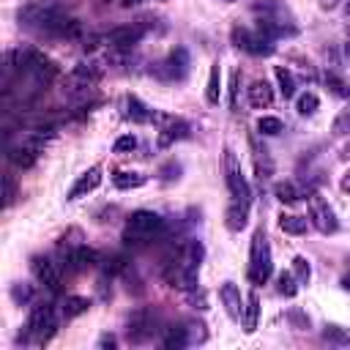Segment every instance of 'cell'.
Wrapping results in <instances>:
<instances>
[{
    "mask_svg": "<svg viewBox=\"0 0 350 350\" xmlns=\"http://www.w3.org/2000/svg\"><path fill=\"white\" fill-rule=\"evenodd\" d=\"M19 25L44 36H77V22L52 0H33L19 8Z\"/></svg>",
    "mask_w": 350,
    "mask_h": 350,
    "instance_id": "6da1fadb",
    "label": "cell"
},
{
    "mask_svg": "<svg viewBox=\"0 0 350 350\" xmlns=\"http://www.w3.org/2000/svg\"><path fill=\"white\" fill-rule=\"evenodd\" d=\"M57 331V320H55V309L49 304H33L27 325H25V345H46Z\"/></svg>",
    "mask_w": 350,
    "mask_h": 350,
    "instance_id": "7a4b0ae2",
    "label": "cell"
},
{
    "mask_svg": "<svg viewBox=\"0 0 350 350\" xmlns=\"http://www.w3.org/2000/svg\"><path fill=\"white\" fill-rule=\"evenodd\" d=\"M159 232H164V219L153 211H134L126 221L123 230V241L126 243H148L153 241Z\"/></svg>",
    "mask_w": 350,
    "mask_h": 350,
    "instance_id": "3957f363",
    "label": "cell"
},
{
    "mask_svg": "<svg viewBox=\"0 0 350 350\" xmlns=\"http://www.w3.org/2000/svg\"><path fill=\"white\" fill-rule=\"evenodd\" d=\"M273 273V260H271V246L262 230H254L252 235V249H249V279L254 284L268 282Z\"/></svg>",
    "mask_w": 350,
    "mask_h": 350,
    "instance_id": "277c9868",
    "label": "cell"
},
{
    "mask_svg": "<svg viewBox=\"0 0 350 350\" xmlns=\"http://www.w3.org/2000/svg\"><path fill=\"white\" fill-rule=\"evenodd\" d=\"M189 74V52L183 46H175L164 60L153 66V77L161 82H180Z\"/></svg>",
    "mask_w": 350,
    "mask_h": 350,
    "instance_id": "5b68a950",
    "label": "cell"
},
{
    "mask_svg": "<svg viewBox=\"0 0 350 350\" xmlns=\"http://www.w3.org/2000/svg\"><path fill=\"white\" fill-rule=\"evenodd\" d=\"M224 180H227V191H230L232 200H249L252 197L249 180H246V175L241 170V161L232 153V148H224Z\"/></svg>",
    "mask_w": 350,
    "mask_h": 350,
    "instance_id": "8992f818",
    "label": "cell"
},
{
    "mask_svg": "<svg viewBox=\"0 0 350 350\" xmlns=\"http://www.w3.org/2000/svg\"><path fill=\"white\" fill-rule=\"evenodd\" d=\"M156 325H159V312L156 309H137L129 317L126 336H129V342L142 345V342H148L156 334Z\"/></svg>",
    "mask_w": 350,
    "mask_h": 350,
    "instance_id": "52a82bcc",
    "label": "cell"
},
{
    "mask_svg": "<svg viewBox=\"0 0 350 350\" xmlns=\"http://www.w3.org/2000/svg\"><path fill=\"white\" fill-rule=\"evenodd\" d=\"M232 44L249 55H271L273 52V38H268L262 30H249V27H232Z\"/></svg>",
    "mask_w": 350,
    "mask_h": 350,
    "instance_id": "ba28073f",
    "label": "cell"
},
{
    "mask_svg": "<svg viewBox=\"0 0 350 350\" xmlns=\"http://www.w3.org/2000/svg\"><path fill=\"white\" fill-rule=\"evenodd\" d=\"M309 224L317 232H323V235H334L339 230V221H336L334 208L320 194H309Z\"/></svg>",
    "mask_w": 350,
    "mask_h": 350,
    "instance_id": "9c48e42d",
    "label": "cell"
},
{
    "mask_svg": "<svg viewBox=\"0 0 350 350\" xmlns=\"http://www.w3.org/2000/svg\"><path fill=\"white\" fill-rule=\"evenodd\" d=\"M145 30H148V27H145V25H139V22L120 25V27L109 30V33L104 36V41H107V46H112V49H131V46H137V44L142 41Z\"/></svg>",
    "mask_w": 350,
    "mask_h": 350,
    "instance_id": "30bf717a",
    "label": "cell"
},
{
    "mask_svg": "<svg viewBox=\"0 0 350 350\" xmlns=\"http://www.w3.org/2000/svg\"><path fill=\"white\" fill-rule=\"evenodd\" d=\"M98 77H101V71H98L93 63H79V66H74V68H71V74H68V79H66L68 93H71V96L88 93V90L98 82Z\"/></svg>",
    "mask_w": 350,
    "mask_h": 350,
    "instance_id": "8fae6325",
    "label": "cell"
},
{
    "mask_svg": "<svg viewBox=\"0 0 350 350\" xmlns=\"http://www.w3.org/2000/svg\"><path fill=\"white\" fill-rule=\"evenodd\" d=\"M30 271H33L36 282H38V284H44L46 290H52V293H57V290H60V271H57V265H55L49 257L36 254V257L30 260Z\"/></svg>",
    "mask_w": 350,
    "mask_h": 350,
    "instance_id": "7c38bea8",
    "label": "cell"
},
{
    "mask_svg": "<svg viewBox=\"0 0 350 350\" xmlns=\"http://www.w3.org/2000/svg\"><path fill=\"white\" fill-rule=\"evenodd\" d=\"M189 131H191V126H189L183 118H164V126H161L159 134H156V145L164 150V148H170V145H175V142L186 139Z\"/></svg>",
    "mask_w": 350,
    "mask_h": 350,
    "instance_id": "4fadbf2b",
    "label": "cell"
},
{
    "mask_svg": "<svg viewBox=\"0 0 350 350\" xmlns=\"http://www.w3.org/2000/svg\"><path fill=\"white\" fill-rule=\"evenodd\" d=\"M101 186V164H93V167H88L77 180H74V186L68 189V202H74V200H79V197H88L90 191H96Z\"/></svg>",
    "mask_w": 350,
    "mask_h": 350,
    "instance_id": "5bb4252c",
    "label": "cell"
},
{
    "mask_svg": "<svg viewBox=\"0 0 350 350\" xmlns=\"http://www.w3.org/2000/svg\"><path fill=\"white\" fill-rule=\"evenodd\" d=\"M249 148H252V161H254V175L260 178V183H265L273 175V159L268 153V148L260 145V139L252 134L249 137Z\"/></svg>",
    "mask_w": 350,
    "mask_h": 350,
    "instance_id": "9a60e30c",
    "label": "cell"
},
{
    "mask_svg": "<svg viewBox=\"0 0 350 350\" xmlns=\"http://www.w3.org/2000/svg\"><path fill=\"white\" fill-rule=\"evenodd\" d=\"M123 118L131 120V123H137V126H142V123L156 120V112H153L142 98H137L134 93H129V96L123 98Z\"/></svg>",
    "mask_w": 350,
    "mask_h": 350,
    "instance_id": "2e32d148",
    "label": "cell"
},
{
    "mask_svg": "<svg viewBox=\"0 0 350 350\" xmlns=\"http://www.w3.org/2000/svg\"><path fill=\"white\" fill-rule=\"evenodd\" d=\"M219 298H221L224 312L230 314V320L241 323V317H243V298H241L238 284H235V282H224V284L219 287Z\"/></svg>",
    "mask_w": 350,
    "mask_h": 350,
    "instance_id": "e0dca14e",
    "label": "cell"
},
{
    "mask_svg": "<svg viewBox=\"0 0 350 350\" xmlns=\"http://www.w3.org/2000/svg\"><path fill=\"white\" fill-rule=\"evenodd\" d=\"M249 221V200H232L230 208L224 211V224L230 232H241Z\"/></svg>",
    "mask_w": 350,
    "mask_h": 350,
    "instance_id": "ac0fdd59",
    "label": "cell"
},
{
    "mask_svg": "<svg viewBox=\"0 0 350 350\" xmlns=\"http://www.w3.org/2000/svg\"><path fill=\"white\" fill-rule=\"evenodd\" d=\"M246 98L254 109H265L273 104V88L265 82V79H254L249 88H246Z\"/></svg>",
    "mask_w": 350,
    "mask_h": 350,
    "instance_id": "d6986e66",
    "label": "cell"
},
{
    "mask_svg": "<svg viewBox=\"0 0 350 350\" xmlns=\"http://www.w3.org/2000/svg\"><path fill=\"white\" fill-rule=\"evenodd\" d=\"M273 194H276V200H279V202L293 205V202L304 200V197H306V194H312V191H309L306 186L295 183V180H282V183H276V186H273Z\"/></svg>",
    "mask_w": 350,
    "mask_h": 350,
    "instance_id": "ffe728a7",
    "label": "cell"
},
{
    "mask_svg": "<svg viewBox=\"0 0 350 350\" xmlns=\"http://www.w3.org/2000/svg\"><path fill=\"white\" fill-rule=\"evenodd\" d=\"M221 98V66L213 63L208 71V85H205V101L208 104H219Z\"/></svg>",
    "mask_w": 350,
    "mask_h": 350,
    "instance_id": "44dd1931",
    "label": "cell"
},
{
    "mask_svg": "<svg viewBox=\"0 0 350 350\" xmlns=\"http://www.w3.org/2000/svg\"><path fill=\"white\" fill-rule=\"evenodd\" d=\"M112 183L118 186V189H123V191H129V189H139V186H145L148 183V175H142V172H129V170H120V172H115L112 175Z\"/></svg>",
    "mask_w": 350,
    "mask_h": 350,
    "instance_id": "7402d4cb",
    "label": "cell"
},
{
    "mask_svg": "<svg viewBox=\"0 0 350 350\" xmlns=\"http://www.w3.org/2000/svg\"><path fill=\"white\" fill-rule=\"evenodd\" d=\"M257 317H260V298H257V293L252 290V293L246 295V304H243V331H246V334H252V331L257 328Z\"/></svg>",
    "mask_w": 350,
    "mask_h": 350,
    "instance_id": "603a6c76",
    "label": "cell"
},
{
    "mask_svg": "<svg viewBox=\"0 0 350 350\" xmlns=\"http://www.w3.org/2000/svg\"><path fill=\"white\" fill-rule=\"evenodd\" d=\"M273 77H276V85H279V93L284 98H293L295 96V77L287 66H273Z\"/></svg>",
    "mask_w": 350,
    "mask_h": 350,
    "instance_id": "cb8c5ba5",
    "label": "cell"
},
{
    "mask_svg": "<svg viewBox=\"0 0 350 350\" xmlns=\"http://www.w3.org/2000/svg\"><path fill=\"white\" fill-rule=\"evenodd\" d=\"M298 287H301V282L295 279L293 271H282V273L276 276V293H279V295L295 298V295H298Z\"/></svg>",
    "mask_w": 350,
    "mask_h": 350,
    "instance_id": "d4e9b609",
    "label": "cell"
},
{
    "mask_svg": "<svg viewBox=\"0 0 350 350\" xmlns=\"http://www.w3.org/2000/svg\"><path fill=\"white\" fill-rule=\"evenodd\" d=\"M88 309H90V298H85V295H66V301H63V314H66V320L79 317V314H85Z\"/></svg>",
    "mask_w": 350,
    "mask_h": 350,
    "instance_id": "484cf974",
    "label": "cell"
},
{
    "mask_svg": "<svg viewBox=\"0 0 350 350\" xmlns=\"http://www.w3.org/2000/svg\"><path fill=\"white\" fill-rule=\"evenodd\" d=\"M306 219L304 216H295V213H282L279 216V227H282V232H287V235H304L306 232Z\"/></svg>",
    "mask_w": 350,
    "mask_h": 350,
    "instance_id": "4316f807",
    "label": "cell"
},
{
    "mask_svg": "<svg viewBox=\"0 0 350 350\" xmlns=\"http://www.w3.org/2000/svg\"><path fill=\"white\" fill-rule=\"evenodd\" d=\"M161 345H164V347H189V334H186V328H183V325H172V328L167 331V336L161 339Z\"/></svg>",
    "mask_w": 350,
    "mask_h": 350,
    "instance_id": "83f0119b",
    "label": "cell"
},
{
    "mask_svg": "<svg viewBox=\"0 0 350 350\" xmlns=\"http://www.w3.org/2000/svg\"><path fill=\"white\" fill-rule=\"evenodd\" d=\"M257 131L265 134V137H276V134L284 131V123H282L279 118H273V115H262V118L257 120Z\"/></svg>",
    "mask_w": 350,
    "mask_h": 350,
    "instance_id": "f1b7e54d",
    "label": "cell"
},
{
    "mask_svg": "<svg viewBox=\"0 0 350 350\" xmlns=\"http://www.w3.org/2000/svg\"><path fill=\"white\" fill-rule=\"evenodd\" d=\"M293 273H295V279H298L301 284H309V279H312V265H309V260H306L304 254H295V257H293Z\"/></svg>",
    "mask_w": 350,
    "mask_h": 350,
    "instance_id": "f546056e",
    "label": "cell"
},
{
    "mask_svg": "<svg viewBox=\"0 0 350 350\" xmlns=\"http://www.w3.org/2000/svg\"><path fill=\"white\" fill-rule=\"evenodd\" d=\"M331 134H334V137H345V134H350V104H347L345 109H339V115L334 118V123H331Z\"/></svg>",
    "mask_w": 350,
    "mask_h": 350,
    "instance_id": "4dcf8cb0",
    "label": "cell"
},
{
    "mask_svg": "<svg viewBox=\"0 0 350 350\" xmlns=\"http://www.w3.org/2000/svg\"><path fill=\"white\" fill-rule=\"evenodd\" d=\"M317 107H320V101H317L314 93H301V96L295 98V109H298V115H314Z\"/></svg>",
    "mask_w": 350,
    "mask_h": 350,
    "instance_id": "1f68e13d",
    "label": "cell"
},
{
    "mask_svg": "<svg viewBox=\"0 0 350 350\" xmlns=\"http://www.w3.org/2000/svg\"><path fill=\"white\" fill-rule=\"evenodd\" d=\"M325 85L331 88L334 96H339V98H350V88H347V82H345L342 77H336L334 71H325Z\"/></svg>",
    "mask_w": 350,
    "mask_h": 350,
    "instance_id": "d6a6232c",
    "label": "cell"
},
{
    "mask_svg": "<svg viewBox=\"0 0 350 350\" xmlns=\"http://www.w3.org/2000/svg\"><path fill=\"white\" fill-rule=\"evenodd\" d=\"M323 339H325L328 345H350V336H347L342 328H336V325H325V328H323Z\"/></svg>",
    "mask_w": 350,
    "mask_h": 350,
    "instance_id": "836d02e7",
    "label": "cell"
},
{
    "mask_svg": "<svg viewBox=\"0 0 350 350\" xmlns=\"http://www.w3.org/2000/svg\"><path fill=\"white\" fill-rule=\"evenodd\" d=\"M183 328H186V334H189V345H202V342L208 339L202 323H183Z\"/></svg>",
    "mask_w": 350,
    "mask_h": 350,
    "instance_id": "e575fe53",
    "label": "cell"
},
{
    "mask_svg": "<svg viewBox=\"0 0 350 350\" xmlns=\"http://www.w3.org/2000/svg\"><path fill=\"white\" fill-rule=\"evenodd\" d=\"M134 148H137V137H134V134H120V137L115 139V145H112V150L120 153V156H123V153H131Z\"/></svg>",
    "mask_w": 350,
    "mask_h": 350,
    "instance_id": "d590c367",
    "label": "cell"
},
{
    "mask_svg": "<svg viewBox=\"0 0 350 350\" xmlns=\"http://www.w3.org/2000/svg\"><path fill=\"white\" fill-rule=\"evenodd\" d=\"M238 93H241V71L232 68L230 74V107L232 109H238Z\"/></svg>",
    "mask_w": 350,
    "mask_h": 350,
    "instance_id": "8d00e7d4",
    "label": "cell"
},
{
    "mask_svg": "<svg viewBox=\"0 0 350 350\" xmlns=\"http://www.w3.org/2000/svg\"><path fill=\"white\" fill-rule=\"evenodd\" d=\"M11 298H14L16 304H30V301H33V290H30L27 284L16 282V284L11 287Z\"/></svg>",
    "mask_w": 350,
    "mask_h": 350,
    "instance_id": "74e56055",
    "label": "cell"
},
{
    "mask_svg": "<svg viewBox=\"0 0 350 350\" xmlns=\"http://www.w3.org/2000/svg\"><path fill=\"white\" fill-rule=\"evenodd\" d=\"M287 320H290V323H293V328H298V331L309 328V317H306L301 309H290V312H287Z\"/></svg>",
    "mask_w": 350,
    "mask_h": 350,
    "instance_id": "f35d334b",
    "label": "cell"
},
{
    "mask_svg": "<svg viewBox=\"0 0 350 350\" xmlns=\"http://www.w3.org/2000/svg\"><path fill=\"white\" fill-rule=\"evenodd\" d=\"M178 172H180V164H178V161H170V164H164V167L159 170V178H161L164 183H170V180L178 178Z\"/></svg>",
    "mask_w": 350,
    "mask_h": 350,
    "instance_id": "ab89813d",
    "label": "cell"
},
{
    "mask_svg": "<svg viewBox=\"0 0 350 350\" xmlns=\"http://www.w3.org/2000/svg\"><path fill=\"white\" fill-rule=\"evenodd\" d=\"M186 295H189V304L194 306V309H208V298H205V293L202 290H186Z\"/></svg>",
    "mask_w": 350,
    "mask_h": 350,
    "instance_id": "60d3db41",
    "label": "cell"
},
{
    "mask_svg": "<svg viewBox=\"0 0 350 350\" xmlns=\"http://www.w3.org/2000/svg\"><path fill=\"white\" fill-rule=\"evenodd\" d=\"M3 186H5V191H3V202H5V208H11V202H14V197H16V183H14L11 175H5Z\"/></svg>",
    "mask_w": 350,
    "mask_h": 350,
    "instance_id": "b9f144b4",
    "label": "cell"
},
{
    "mask_svg": "<svg viewBox=\"0 0 350 350\" xmlns=\"http://www.w3.org/2000/svg\"><path fill=\"white\" fill-rule=\"evenodd\" d=\"M339 189H342L345 194H350V170L342 175V180H339Z\"/></svg>",
    "mask_w": 350,
    "mask_h": 350,
    "instance_id": "7bdbcfd3",
    "label": "cell"
},
{
    "mask_svg": "<svg viewBox=\"0 0 350 350\" xmlns=\"http://www.w3.org/2000/svg\"><path fill=\"white\" fill-rule=\"evenodd\" d=\"M98 347H115V336H109V334H104V336L98 339Z\"/></svg>",
    "mask_w": 350,
    "mask_h": 350,
    "instance_id": "ee69618b",
    "label": "cell"
},
{
    "mask_svg": "<svg viewBox=\"0 0 350 350\" xmlns=\"http://www.w3.org/2000/svg\"><path fill=\"white\" fill-rule=\"evenodd\" d=\"M317 3H320V8H328V11H331V8H336L342 0H317ZM345 3H347V0H345Z\"/></svg>",
    "mask_w": 350,
    "mask_h": 350,
    "instance_id": "f6af8a7d",
    "label": "cell"
},
{
    "mask_svg": "<svg viewBox=\"0 0 350 350\" xmlns=\"http://www.w3.org/2000/svg\"><path fill=\"white\" fill-rule=\"evenodd\" d=\"M342 159H350V139H347L345 148H342Z\"/></svg>",
    "mask_w": 350,
    "mask_h": 350,
    "instance_id": "bcb514c9",
    "label": "cell"
},
{
    "mask_svg": "<svg viewBox=\"0 0 350 350\" xmlns=\"http://www.w3.org/2000/svg\"><path fill=\"white\" fill-rule=\"evenodd\" d=\"M342 287H345V290H350V276H345V279H342Z\"/></svg>",
    "mask_w": 350,
    "mask_h": 350,
    "instance_id": "7dc6e473",
    "label": "cell"
},
{
    "mask_svg": "<svg viewBox=\"0 0 350 350\" xmlns=\"http://www.w3.org/2000/svg\"><path fill=\"white\" fill-rule=\"evenodd\" d=\"M345 11H347V16H350V0H347V3H345Z\"/></svg>",
    "mask_w": 350,
    "mask_h": 350,
    "instance_id": "c3c4849f",
    "label": "cell"
},
{
    "mask_svg": "<svg viewBox=\"0 0 350 350\" xmlns=\"http://www.w3.org/2000/svg\"><path fill=\"white\" fill-rule=\"evenodd\" d=\"M221 3H235V0H221Z\"/></svg>",
    "mask_w": 350,
    "mask_h": 350,
    "instance_id": "681fc988",
    "label": "cell"
},
{
    "mask_svg": "<svg viewBox=\"0 0 350 350\" xmlns=\"http://www.w3.org/2000/svg\"><path fill=\"white\" fill-rule=\"evenodd\" d=\"M347 262H350V257H347Z\"/></svg>",
    "mask_w": 350,
    "mask_h": 350,
    "instance_id": "f907efd6",
    "label": "cell"
}]
</instances>
